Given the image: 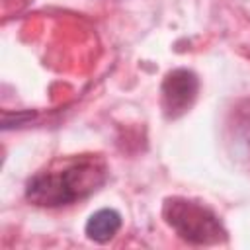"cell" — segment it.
I'll use <instances>...</instances> for the list:
<instances>
[{"label": "cell", "mask_w": 250, "mask_h": 250, "mask_svg": "<svg viewBox=\"0 0 250 250\" xmlns=\"http://www.w3.org/2000/svg\"><path fill=\"white\" fill-rule=\"evenodd\" d=\"M105 182V166L100 160H80L59 172H41L29 180L25 195L41 207L66 205L96 191Z\"/></svg>", "instance_id": "cell-1"}, {"label": "cell", "mask_w": 250, "mask_h": 250, "mask_svg": "<svg viewBox=\"0 0 250 250\" xmlns=\"http://www.w3.org/2000/svg\"><path fill=\"white\" fill-rule=\"evenodd\" d=\"M199 80L195 72L188 68L170 70L160 86V105L166 119H178L186 115L197 100Z\"/></svg>", "instance_id": "cell-3"}, {"label": "cell", "mask_w": 250, "mask_h": 250, "mask_svg": "<svg viewBox=\"0 0 250 250\" xmlns=\"http://www.w3.org/2000/svg\"><path fill=\"white\" fill-rule=\"evenodd\" d=\"M119 229H121V215L113 209H100L94 215H90L86 223V236L102 244L111 240Z\"/></svg>", "instance_id": "cell-4"}, {"label": "cell", "mask_w": 250, "mask_h": 250, "mask_svg": "<svg viewBox=\"0 0 250 250\" xmlns=\"http://www.w3.org/2000/svg\"><path fill=\"white\" fill-rule=\"evenodd\" d=\"M162 217L180 238L191 244H221L227 240V230L219 217L201 203L186 197H168L162 205Z\"/></svg>", "instance_id": "cell-2"}]
</instances>
